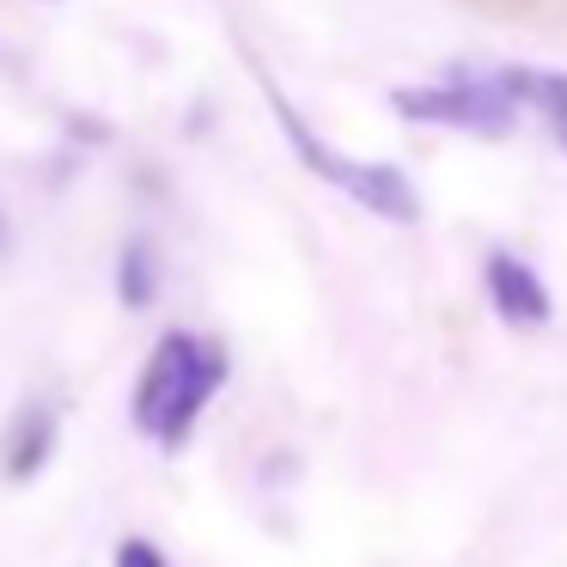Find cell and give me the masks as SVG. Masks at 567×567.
Returning a JSON list of instances; mask_svg holds the SVG:
<instances>
[{"label": "cell", "instance_id": "cell-1", "mask_svg": "<svg viewBox=\"0 0 567 567\" xmlns=\"http://www.w3.org/2000/svg\"><path fill=\"white\" fill-rule=\"evenodd\" d=\"M220 384H226L220 342H208L196 330H165L153 342L147 367H141V384H135V427L153 445L177 452V445H189L202 409L220 396Z\"/></svg>", "mask_w": 567, "mask_h": 567}, {"label": "cell", "instance_id": "cell-2", "mask_svg": "<svg viewBox=\"0 0 567 567\" xmlns=\"http://www.w3.org/2000/svg\"><path fill=\"white\" fill-rule=\"evenodd\" d=\"M269 104H275V123H281L287 147H293L330 189L354 196L367 214H379V220H391V226H415V220H421V189L409 184V172L379 165V159H342L336 147H323V141H318V128L299 123V111H293V104H287L275 86H269Z\"/></svg>", "mask_w": 567, "mask_h": 567}, {"label": "cell", "instance_id": "cell-3", "mask_svg": "<svg viewBox=\"0 0 567 567\" xmlns=\"http://www.w3.org/2000/svg\"><path fill=\"white\" fill-rule=\"evenodd\" d=\"M391 111L409 123L464 128V135H506L518 123V99L506 92L501 74H452L433 86H403L391 92Z\"/></svg>", "mask_w": 567, "mask_h": 567}, {"label": "cell", "instance_id": "cell-4", "mask_svg": "<svg viewBox=\"0 0 567 567\" xmlns=\"http://www.w3.org/2000/svg\"><path fill=\"white\" fill-rule=\"evenodd\" d=\"M482 287H488V306L501 311V323H513V330H537L555 311L543 275L525 257H513V250H488L482 257Z\"/></svg>", "mask_w": 567, "mask_h": 567}, {"label": "cell", "instance_id": "cell-5", "mask_svg": "<svg viewBox=\"0 0 567 567\" xmlns=\"http://www.w3.org/2000/svg\"><path fill=\"white\" fill-rule=\"evenodd\" d=\"M55 440H62L55 409L50 403H25L13 421H7V433H0V476H7V482H31L43 464H50Z\"/></svg>", "mask_w": 567, "mask_h": 567}, {"label": "cell", "instance_id": "cell-6", "mask_svg": "<svg viewBox=\"0 0 567 567\" xmlns=\"http://www.w3.org/2000/svg\"><path fill=\"white\" fill-rule=\"evenodd\" d=\"M501 80H506V92H513L518 104H537V111L561 128V141H567V74H543V68H501Z\"/></svg>", "mask_w": 567, "mask_h": 567}, {"label": "cell", "instance_id": "cell-7", "mask_svg": "<svg viewBox=\"0 0 567 567\" xmlns=\"http://www.w3.org/2000/svg\"><path fill=\"white\" fill-rule=\"evenodd\" d=\"M116 293H123L128 311H147L153 293H159V257H153L147 238H128L123 257H116Z\"/></svg>", "mask_w": 567, "mask_h": 567}, {"label": "cell", "instance_id": "cell-8", "mask_svg": "<svg viewBox=\"0 0 567 567\" xmlns=\"http://www.w3.org/2000/svg\"><path fill=\"white\" fill-rule=\"evenodd\" d=\"M116 567H172V555L147 537H123L116 543Z\"/></svg>", "mask_w": 567, "mask_h": 567}, {"label": "cell", "instance_id": "cell-9", "mask_svg": "<svg viewBox=\"0 0 567 567\" xmlns=\"http://www.w3.org/2000/svg\"><path fill=\"white\" fill-rule=\"evenodd\" d=\"M0 245H7V226H0Z\"/></svg>", "mask_w": 567, "mask_h": 567}]
</instances>
